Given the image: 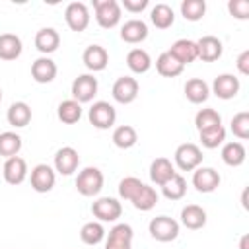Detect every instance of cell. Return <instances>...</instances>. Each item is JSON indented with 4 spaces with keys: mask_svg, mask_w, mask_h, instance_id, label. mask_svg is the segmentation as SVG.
<instances>
[{
    "mask_svg": "<svg viewBox=\"0 0 249 249\" xmlns=\"http://www.w3.org/2000/svg\"><path fill=\"white\" fill-rule=\"evenodd\" d=\"M29 183H31V189L37 191V193H49L53 191L54 183H56V173L51 165L47 163H39L31 169V175H29Z\"/></svg>",
    "mask_w": 249,
    "mask_h": 249,
    "instance_id": "obj_8",
    "label": "cell"
},
{
    "mask_svg": "<svg viewBox=\"0 0 249 249\" xmlns=\"http://www.w3.org/2000/svg\"><path fill=\"white\" fill-rule=\"evenodd\" d=\"M56 72H58L56 62L49 56H41L31 64V78L37 84H51L56 78Z\"/></svg>",
    "mask_w": 249,
    "mask_h": 249,
    "instance_id": "obj_17",
    "label": "cell"
},
{
    "mask_svg": "<svg viewBox=\"0 0 249 249\" xmlns=\"http://www.w3.org/2000/svg\"><path fill=\"white\" fill-rule=\"evenodd\" d=\"M88 119H89V123H91L95 128L107 130V128H111V126L115 124V121H117V111H115V107H113L109 101H95V103L89 107V111H88Z\"/></svg>",
    "mask_w": 249,
    "mask_h": 249,
    "instance_id": "obj_5",
    "label": "cell"
},
{
    "mask_svg": "<svg viewBox=\"0 0 249 249\" xmlns=\"http://www.w3.org/2000/svg\"><path fill=\"white\" fill-rule=\"evenodd\" d=\"M247 241H249V237H247V235H241V241H239V249H247Z\"/></svg>",
    "mask_w": 249,
    "mask_h": 249,
    "instance_id": "obj_46",
    "label": "cell"
},
{
    "mask_svg": "<svg viewBox=\"0 0 249 249\" xmlns=\"http://www.w3.org/2000/svg\"><path fill=\"white\" fill-rule=\"evenodd\" d=\"M35 47L43 54H51L60 47V35L54 27H41L35 35Z\"/></svg>",
    "mask_w": 249,
    "mask_h": 249,
    "instance_id": "obj_21",
    "label": "cell"
},
{
    "mask_svg": "<svg viewBox=\"0 0 249 249\" xmlns=\"http://www.w3.org/2000/svg\"><path fill=\"white\" fill-rule=\"evenodd\" d=\"M97 78L91 74H80L74 82H72V99L82 103H89L95 95H97Z\"/></svg>",
    "mask_w": 249,
    "mask_h": 249,
    "instance_id": "obj_6",
    "label": "cell"
},
{
    "mask_svg": "<svg viewBox=\"0 0 249 249\" xmlns=\"http://www.w3.org/2000/svg\"><path fill=\"white\" fill-rule=\"evenodd\" d=\"M239 88H241L239 78L233 74H220L212 82V91L220 99H233L239 93Z\"/></svg>",
    "mask_w": 249,
    "mask_h": 249,
    "instance_id": "obj_13",
    "label": "cell"
},
{
    "mask_svg": "<svg viewBox=\"0 0 249 249\" xmlns=\"http://www.w3.org/2000/svg\"><path fill=\"white\" fill-rule=\"evenodd\" d=\"M2 175L6 179L8 185H21L27 177V163L23 158L19 156H14V158H8L4 167H2Z\"/></svg>",
    "mask_w": 249,
    "mask_h": 249,
    "instance_id": "obj_16",
    "label": "cell"
},
{
    "mask_svg": "<svg viewBox=\"0 0 249 249\" xmlns=\"http://www.w3.org/2000/svg\"><path fill=\"white\" fill-rule=\"evenodd\" d=\"M198 136H200V142H202L204 148L214 150L220 144H224V140H226V128L222 124H218V126H212L208 130H200Z\"/></svg>",
    "mask_w": 249,
    "mask_h": 249,
    "instance_id": "obj_39",
    "label": "cell"
},
{
    "mask_svg": "<svg viewBox=\"0 0 249 249\" xmlns=\"http://www.w3.org/2000/svg\"><path fill=\"white\" fill-rule=\"evenodd\" d=\"M237 70H239V74H243V76H249V51L245 49L239 56H237Z\"/></svg>",
    "mask_w": 249,
    "mask_h": 249,
    "instance_id": "obj_44",
    "label": "cell"
},
{
    "mask_svg": "<svg viewBox=\"0 0 249 249\" xmlns=\"http://www.w3.org/2000/svg\"><path fill=\"white\" fill-rule=\"evenodd\" d=\"M23 51L21 39L14 33H2L0 35V58L2 60H16Z\"/></svg>",
    "mask_w": 249,
    "mask_h": 249,
    "instance_id": "obj_27",
    "label": "cell"
},
{
    "mask_svg": "<svg viewBox=\"0 0 249 249\" xmlns=\"http://www.w3.org/2000/svg\"><path fill=\"white\" fill-rule=\"evenodd\" d=\"M208 95H210V86L202 78H191V80H187V84H185V97L191 103H195V105L204 103L208 99Z\"/></svg>",
    "mask_w": 249,
    "mask_h": 249,
    "instance_id": "obj_25",
    "label": "cell"
},
{
    "mask_svg": "<svg viewBox=\"0 0 249 249\" xmlns=\"http://www.w3.org/2000/svg\"><path fill=\"white\" fill-rule=\"evenodd\" d=\"M148 0H123V8L128 10L130 14H140L148 8Z\"/></svg>",
    "mask_w": 249,
    "mask_h": 249,
    "instance_id": "obj_43",
    "label": "cell"
},
{
    "mask_svg": "<svg viewBox=\"0 0 249 249\" xmlns=\"http://www.w3.org/2000/svg\"><path fill=\"white\" fill-rule=\"evenodd\" d=\"M228 12L235 19H249V2L247 0H230Z\"/></svg>",
    "mask_w": 249,
    "mask_h": 249,
    "instance_id": "obj_42",
    "label": "cell"
},
{
    "mask_svg": "<svg viewBox=\"0 0 249 249\" xmlns=\"http://www.w3.org/2000/svg\"><path fill=\"white\" fill-rule=\"evenodd\" d=\"M130 202H132V206H134L136 210L148 212V210H152V208L156 206V202H158V193H156L154 187L142 185V189L134 195V198H132Z\"/></svg>",
    "mask_w": 249,
    "mask_h": 249,
    "instance_id": "obj_32",
    "label": "cell"
},
{
    "mask_svg": "<svg viewBox=\"0 0 249 249\" xmlns=\"http://www.w3.org/2000/svg\"><path fill=\"white\" fill-rule=\"evenodd\" d=\"M64 19L72 31L80 33L89 25V10L84 2H70L64 10Z\"/></svg>",
    "mask_w": 249,
    "mask_h": 249,
    "instance_id": "obj_9",
    "label": "cell"
},
{
    "mask_svg": "<svg viewBox=\"0 0 249 249\" xmlns=\"http://www.w3.org/2000/svg\"><path fill=\"white\" fill-rule=\"evenodd\" d=\"M91 214L99 222H117L123 214V206L113 196H101L91 204Z\"/></svg>",
    "mask_w": 249,
    "mask_h": 249,
    "instance_id": "obj_7",
    "label": "cell"
},
{
    "mask_svg": "<svg viewBox=\"0 0 249 249\" xmlns=\"http://www.w3.org/2000/svg\"><path fill=\"white\" fill-rule=\"evenodd\" d=\"M111 91H113V99L117 103L128 105V103H132L138 97V82H136V78L121 76V78L115 80Z\"/></svg>",
    "mask_w": 249,
    "mask_h": 249,
    "instance_id": "obj_11",
    "label": "cell"
},
{
    "mask_svg": "<svg viewBox=\"0 0 249 249\" xmlns=\"http://www.w3.org/2000/svg\"><path fill=\"white\" fill-rule=\"evenodd\" d=\"M21 150V136L12 132V130H6L0 134V156L2 158H14L18 156Z\"/></svg>",
    "mask_w": 249,
    "mask_h": 249,
    "instance_id": "obj_35",
    "label": "cell"
},
{
    "mask_svg": "<svg viewBox=\"0 0 249 249\" xmlns=\"http://www.w3.org/2000/svg\"><path fill=\"white\" fill-rule=\"evenodd\" d=\"M220 173L214 167H196L193 171V187L198 193H212L220 187Z\"/></svg>",
    "mask_w": 249,
    "mask_h": 249,
    "instance_id": "obj_12",
    "label": "cell"
},
{
    "mask_svg": "<svg viewBox=\"0 0 249 249\" xmlns=\"http://www.w3.org/2000/svg\"><path fill=\"white\" fill-rule=\"evenodd\" d=\"M148 37V25L142 21V19H128L124 21V25L121 27V39L124 43H130V45H136V43H142L146 41Z\"/></svg>",
    "mask_w": 249,
    "mask_h": 249,
    "instance_id": "obj_20",
    "label": "cell"
},
{
    "mask_svg": "<svg viewBox=\"0 0 249 249\" xmlns=\"http://www.w3.org/2000/svg\"><path fill=\"white\" fill-rule=\"evenodd\" d=\"M173 160H175V165L181 171H195L202 163V150L196 144L187 142V144L177 146V150L173 154Z\"/></svg>",
    "mask_w": 249,
    "mask_h": 249,
    "instance_id": "obj_4",
    "label": "cell"
},
{
    "mask_svg": "<svg viewBox=\"0 0 249 249\" xmlns=\"http://www.w3.org/2000/svg\"><path fill=\"white\" fill-rule=\"evenodd\" d=\"M126 64L134 74H146L152 68V58L144 49H130L126 54Z\"/></svg>",
    "mask_w": 249,
    "mask_h": 249,
    "instance_id": "obj_28",
    "label": "cell"
},
{
    "mask_svg": "<svg viewBox=\"0 0 249 249\" xmlns=\"http://www.w3.org/2000/svg\"><path fill=\"white\" fill-rule=\"evenodd\" d=\"M177 171H175V167H173V163L167 160V158H156L152 163H150V179H152V183H156L158 187H163L173 175H175Z\"/></svg>",
    "mask_w": 249,
    "mask_h": 249,
    "instance_id": "obj_19",
    "label": "cell"
},
{
    "mask_svg": "<svg viewBox=\"0 0 249 249\" xmlns=\"http://www.w3.org/2000/svg\"><path fill=\"white\" fill-rule=\"evenodd\" d=\"M156 70H158V74L163 76V78H177V76L183 74L185 66L165 51V53H161V54L156 58Z\"/></svg>",
    "mask_w": 249,
    "mask_h": 249,
    "instance_id": "obj_24",
    "label": "cell"
},
{
    "mask_svg": "<svg viewBox=\"0 0 249 249\" xmlns=\"http://www.w3.org/2000/svg\"><path fill=\"white\" fill-rule=\"evenodd\" d=\"M148 231H150V235L156 241L167 243V241L177 239V235H179V222L169 218V216H156V218L150 220Z\"/></svg>",
    "mask_w": 249,
    "mask_h": 249,
    "instance_id": "obj_3",
    "label": "cell"
},
{
    "mask_svg": "<svg viewBox=\"0 0 249 249\" xmlns=\"http://www.w3.org/2000/svg\"><path fill=\"white\" fill-rule=\"evenodd\" d=\"M103 173L97 167H84L76 177V189L82 196H95L103 189Z\"/></svg>",
    "mask_w": 249,
    "mask_h": 249,
    "instance_id": "obj_2",
    "label": "cell"
},
{
    "mask_svg": "<svg viewBox=\"0 0 249 249\" xmlns=\"http://www.w3.org/2000/svg\"><path fill=\"white\" fill-rule=\"evenodd\" d=\"M161 193L167 200H181L187 193V181L181 173H175L163 187H161Z\"/></svg>",
    "mask_w": 249,
    "mask_h": 249,
    "instance_id": "obj_34",
    "label": "cell"
},
{
    "mask_svg": "<svg viewBox=\"0 0 249 249\" xmlns=\"http://www.w3.org/2000/svg\"><path fill=\"white\" fill-rule=\"evenodd\" d=\"M222 53H224L222 41L214 35H204L196 41V54L202 62H214L222 56Z\"/></svg>",
    "mask_w": 249,
    "mask_h": 249,
    "instance_id": "obj_14",
    "label": "cell"
},
{
    "mask_svg": "<svg viewBox=\"0 0 249 249\" xmlns=\"http://www.w3.org/2000/svg\"><path fill=\"white\" fill-rule=\"evenodd\" d=\"M206 14V2L204 0H183L181 2V16L187 21H200Z\"/></svg>",
    "mask_w": 249,
    "mask_h": 249,
    "instance_id": "obj_37",
    "label": "cell"
},
{
    "mask_svg": "<svg viewBox=\"0 0 249 249\" xmlns=\"http://www.w3.org/2000/svg\"><path fill=\"white\" fill-rule=\"evenodd\" d=\"M0 101H2V89H0Z\"/></svg>",
    "mask_w": 249,
    "mask_h": 249,
    "instance_id": "obj_47",
    "label": "cell"
},
{
    "mask_svg": "<svg viewBox=\"0 0 249 249\" xmlns=\"http://www.w3.org/2000/svg\"><path fill=\"white\" fill-rule=\"evenodd\" d=\"M138 142V134L136 128L130 124H121L113 130V144L121 150H128Z\"/></svg>",
    "mask_w": 249,
    "mask_h": 249,
    "instance_id": "obj_30",
    "label": "cell"
},
{
    "mask_svg": "<svg viewBox=\"0 0 249 249\" xmlns=\"http://www.w3.org/2000/svg\"><path fill=\"white\" fill-rule=\"evenodd\" d=\"M80 165V156L72 146H64L54 154V171L60 175H72Z\"/></svg>",
    "mask_w": 249,
    "mask_h": 249,
    "instance_id": "obj_15",
    "label": "cell"
},
{
    "mask_svg": "<svg viewBox=\"0 0 249 249\" xmlns=\"http://www.w3.org/2000/svg\"><path fill=\"white\" fill-rule=\"evenodd\" d=\"M245 146L241 142H226L222 148V161L230 167H239L245 161Z\"/></svg>",
    "mask_w": 249,
    "mask_h": 249,
    "instance_id": "obj_29",
    "label": "cell"
},
{
    "mask_svg": "<svg viewBox=\"0 0 249 249\" xmlns=\"http://www.w3.org/2000/svg\"><path fill=\"white\" fill-rule=\"evenodd\" d=\"M222 124V117L216 109H200L196 115H195V126L196 130H208L212 126H218Z\"/></svg>",
    "mask_w": 249,
    "mask_h": 249,
    "instance_id": "obj_38",
    "label": "cell"
},
{
    "mask_svg": "<svg viewBox=\"0 0 249 249\" xmlns=\"http://www.w3.org/2000/svg\"><path fill=\"white\" fill-rule=\"evenodd\" d=\"M150 19H152V23L158 29H167V27L173 25L175 14H173L171 6H167V4H156L152 8V12H150Z\"/></svg>",
    "mask_w": 249,
    "mask_h": 249,
    "instance_id": "obj_33",
    "label": "cell"
},
{
    "mask_svg": "<svg viewBox=\"0 0 249 249\" xmlns=\"http://www.w3.org/2000/svg\"><path fill=\"white\" fill-rule=\"evenodd\" d=\"M181 224L189 230H200L206 224V210L198 204H187L181 210Z\"/></svg>",
    "mask_w": 249,
    "mask_h": 249,
    "instance_id": "obj_26",
    "label": "cell"
},
{
    "mask_svg": "<svg viewBox=\"0 0 249 249\" xmlns=\"http://www.w3.org/2000/svg\"><path fill=\"white\" fill-rule=\"evenodd\" d=\"M82 60H84L88 70L99 72V70H105V66L109 64V53L101 45H89V47H86Z\"/></svg>",
    "mask_w": 249,
    "mask_h": 249,
    "instance_id": "obj_18",
    "label": "cell"
},
{
    "mask_svg": "<svg viewBox=\"0 0 249 249\" xmlns=\"http://www.w3.org/2000/svg\"><path fill=\"white\" fill-rule=\"evenodd\" d=\"M56 115L64 124H74L82 117V105L78 101H74V99H64V101L58 103Z\"/></svg>",
    "mask_w": 249,
    "mask_h": 249,
    "instance_id": "obj_31",
    "label": "cell"
},
{
    "mask_svg": "<svg viewBox=\"0 0 249 249\" xmlns=\"http://www.w3.org/2000/svg\"><path fill=\"white\" fill-rule=\"evenodd\" d=\"M167 53L173 58H177L183 66L195 62L198 58V54H196V41H191V39H179V41H175Z\"/></svg>",
    "mask_w": 249,
    "mask_h": 249,
    "instance_id": "obj_22",
    "label": "cell"
},
{
    "mask_svg": "<svg viewBox=\"0 0 249 249\" xmlns=\"http://www.w3.org/2000/svg\"><path fill=\"white\" fill-rule=\"evenodd\" d=\"M230 128H231V132L237 138L247 140L249 138V113L247 111H241V113L233 115V119L230 123Z\"/></svg>",
    "mask_w": 249,
    "mask_h": 249,
    "instance_id": "obj_40",
    "label": "cell"
},
{
    "mask_svg": "<svg viewBox=\"0 0 249 249\" xmlns=\"http://www.w3.org/2000/svg\"><path fill=\"white\" fill-rule=\"evenodd\" d=\"M241 204H243L245 210L249 208V204H247V189H243V193H241Z\"/></svg>",
    "mask_w": 249,
    "mask_h": 249,
    "instance_id": "obj_45",
    "label": "cell"
},
{
    "mask_svg": "<svg viewBox=\"0 0 249 249\" xmlns=\"http://www.w3.org/2000/svg\"><path fill=\"white\" fill-rule=\"evenodd\" d=\"M6 119L14 128H23L31 121V107L25 101H14L6 113Z\"/></svg>",
    "mask_w": 249,
    "mask_h": 249,
    "instance_id": "obj_23",
    "label": "cell"
},
{
    "mask_svg": "<svg viewBox=\"0 0 249 249\" xmlns=\"http://www.w3.org/2000/svg\"><path fill=\"white\" fill-rule=\"evenodd\" d=\"M103 237H105V228L101 222H88L80 230V239L86 245H97L103 241Z\"/></svg>",
    "mask_w": 249,
    "mask_h": 249,
    "instance_id": "obj_36",
    "label": "cell"
},
{
    "mask_svg": "<svg viewBox=\"0 0 249 249\" xmlns=\"http://www.w3.org/2000/svg\"><path fill=\"white\" fill-rule=\"evenodd\" d=\"M95 10V21L103 29H113L121 21V4L117 0H93Z\"/></svg>",
    "mask_w": 249,
    "mask_h": 249,
    "instance_id": "obj_1",
    "label": "cell"
},
{
    "mask_svg": "<svg viewBox=\"0 0 249 249\" xmlns=\"http://www.w3.org/2000/svg\"><path fill=\"white\" fill-rule=\"evenodd\" d=\"M132 226L130 224H115L109 230L107 241H105V249H132Z\"/></svg>",
    "mask_w": 249,
    "mask_h": 249,
    "instance_id": "obj_10",
    "label": "cell"
},
{
    "mask_svg": "<svg viewBox=\"0 0 249 249\" xmlns=\"http://www.w3.org/2000/svg\"><path fill=\"white\" fill-rule=\"evenodd\" d=\"M142 181L138 179V177H124V179H121V183H119V196L121 198H124V200H132L134 198V195L142 189Z\"/></svg>",
    "mask_w": 249,
    "mask_h": 249,
    "instance_id": "obj_41",
    "label": "cell"
}]
</instances>
